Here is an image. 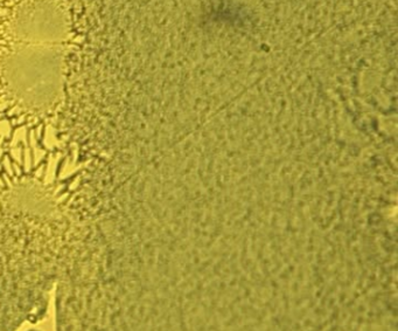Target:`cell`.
Instances as JSON below:
<instances>
[{
  "label": "cell",
  "mask_w": 398,
  "mask_h": 331,
  "mask_svg": "<svg viewBox=\"0 0 398 331\" xmlns=\"http://www.w3.org/2000/svg\"><path fill=\"white\" fill-rule=\"evenodd\" d=\"M4 3V0H0V4H3Z\"/></svg>",
  "instance_id": "obj_1"
}]
</instances>
